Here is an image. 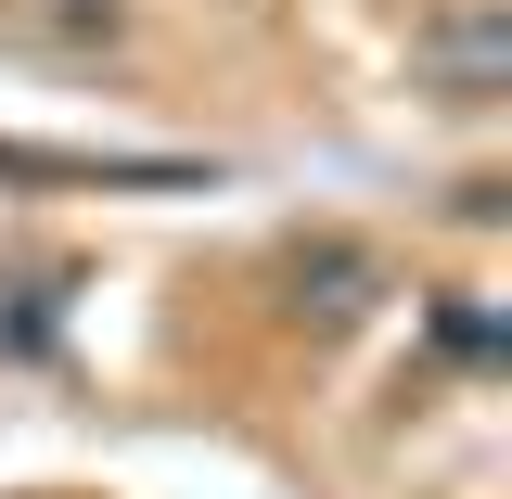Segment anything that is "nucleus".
Segmentation results:
<instances>
[{
    "label": "nucleus",
    "mask_w": 512,
    "mask_h": 499,
    "mask_svg": "<svg viewBox=\"0 0 512 499\" xmlns=\"http://www.w3.org/2000/svg\"><path fill=\"white\" fill-rule=\"evenodd\" d=\"M410 64L436 77L448 103H487V90H500V64H512V39H500V13L474 0V13H448V26H423V39H410Z\"/></svg>",
    "instance_id": "f257e3e1"
}]
</instances>
